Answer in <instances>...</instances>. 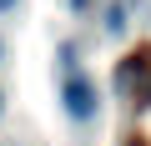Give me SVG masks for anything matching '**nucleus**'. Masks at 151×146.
<instances>
[{"label": "nucleus", "mask_w": 151, "mask_h": 146, "mask_svg": "<svg viewBox=\"0 0 151 146\" xmlns=\"http://www.w3.org/2000/svg\"><path fill=\"white\" fill-rule=\"evenodd\" d=\"M60 101H65V111H70L76 121H91V116H96V86H91L86 76H70L65 91H60Z\"/></svg>", "instance_id": "1"}, {"label": "nucleus", "mask_w": 151, "mask_h": 146, "mask_svg": "<svg viewBox=\"0 0 151 146\" xmlns=\"http://www.w3.org/2000/svg\"><path fill=\"white\" fill-rule=\"evenodd\" d=\"M146 101H151V81H146Z\"/></svg>", "instance_id": "2"}, {"label": "nucleus", "mask_w": 151, "mask_h": 146, "mask_svg": "<svg viewBox=\"0 0 151 146\" xmlns=\"http://www.w3.org/2000/svg\"><path fill=\"white\" fill-rule=\"evenodd\" d=\"M0 5H15V0H0Z\"/></svg>", "instance_id": "3"}, {"label": "nucleus", "mask_w": 151, "mask_h": 146, "mask_svg": "<svg viewBox=\"0 0 151 146\" xmlns=\"http://www.w3.org/2000/svg\"><path fill=\"white\" fill-rule=\"evenodd\" d=\"M0 111H5V101H0Z\"/></svg>", "instance_id": "4"}]
</instances>
